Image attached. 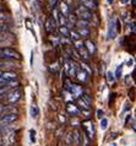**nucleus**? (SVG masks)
Instances as JSON below:
<instances>
[{"label": "nucleus", "instance_id": "obj_13", "mask_svg": "<svg viewBox=\"0 0 136 146\" xmlns=\"http://www.w3.org/2000/svg\"><path fill=\"white\" fill-rule=\"evenodd\" d=\"M76 79H77L80 82H86L87 79H88V75L86 74L83 70H81V69H79L77 72H76V76H75Z\"/></svg>", "mask_w": 136, "mask_h": 146}, {"label": "nucleus", "instance_id": "obj_38", "mask_svg": "<svg viewBox=\"0 0 136 146\" xmlns=\"http://www.w3.org/2000/svg\"><path fill=\"white\" fill-rule=\"evenodd\" d=\"M131 3H133V5L135 6V3H136V0H131Z\"/></svg>", "mask_w": 136, "mask_h": 146}, {"label": "nucleus", "instance_id": "obj_5", "mask_svg": "<svg viewBox=\"0 0 136 146\" xmlns=\"http://www.w3.org/2000/svg\"><path fill=\"white\" fill-rule=\"evenodd\" d=\"M83 133L86 134V136L90 140L94 137V124L92 120H86L83 123Z\"/></svg>", "mask_w": 136, "mask_h": 146}, {"label": "nucleus", "instance_id": "obj_33", "mask_svg": "<svg viewBox=\"0 0 136 146\" xmlns=\"http://www.w3.org/2000/svg\"><path fill=\"white\" fill-rule=\"evenodd\" d=\"M30 135H31V141H33V143H34V141H36V131L34 130H30Z\"/></svg>", "mask_w": 136, "mask_h": 146}, {"label": "nucleus", "instance_id": "obj_42", "mask_svg": "<svg viewBox=\"0 0 136 146\" xmlns=\"http://www.w3.org/2000/svg\"><path fill=\"white\" fill-rule=\"evenodd\" d=\"M107 1H108V3H109V4H110V3H113V1H114V0H107Z\"/></svg>", "mask_w": 136, "mask_h": 146}, {"label": "nucleus", "instance_id": "obj_19", "mask_svg": "<svg viewBox=\"0 0 136 146\" xmlns=\"http://www.w3.org/2000/svg\"><path fill=\"white\" fill-rule=\"evenodd\" d=\"M30 113H31L32 118H37L38 114H39V109L37 107V104H32L31 108H30Z\"/></svg>", "mask_w": 136, "mask_h": 146}, {"label": "nucleus", "instance_id": "obj_8", "mask_svg": "<svg viewBox=\"0 0 136 146\" xmlns=\"http://www.w3.org/2000/svg\"><path fill=\"white\" fill-rule=\"evenodd\" d=\"M44 27H46V31L48 32V33H51V32H54L55 30H57L58 23H57V21H55L53 17H48L47 21H46Z\"/></svg>", "mask_w": 136, "mask_h": 146}, {"label": "nucleus", "instance_id": "obj_12", "mask_svg": "<svg viewBox=\"0 0 136 146\" xmlns=\"http://www.w3.org/2000/svg\"><path fill=\"white\" fill-rule=\"evenodd\" d=\"M76 106H77V108L80 109V111L82 109V112H83V111H90V106L81 98V97L76 100Z\"/></svg>", "mask_w": 136, "mask_h": 146}, {"label": "nucleus", "instance_id": "obj_46", "mask_svg": "<svg viewBox=\"0 0 136 146\" xmlns=\"http://www.w3.org/2000/svg\"><path fill=\"white\" fill-rule=\"evenodd\" d=\"M0 58H1V56H0Z\"/></svg>", "mask_w": 136, "mask_h": 146}, {"label": "nucleus", "instance_id": "obj_7", "mask_svg": "<svg viewBox=\"0 0 136 146\" xmlns=\"http://www.w3.org/2000/svg\"><path fill=\"white\" fill-rule=\"evenodd\" d=\"M21 96H22V92L21 90H14L7 93V102L10 104H15L17 101L21 100Z\"/></svg>", "mask_w": 136, "mask_h": 146}, {"label": "nucleus", "instance_id": "obj_10", "mask_svg": "<svg viewBox=\"0 0 136 146\" xmlns=\"http://www.w3.org/2000/svg\"><path fill=\"white\" fill-rule=\"evenodd\" d=\"M79 65L77 64H76L75 62H73V60H70L69 62V69H67V76H69V78H75L76 76V72H77V70H79Z\"/></svg>", "mask_w": 136, "mask_h": 146}, {"label": "nucleus", "instance_id": "obj_39", "mask_svg": "<svg viewBox=\"0 0 136 146\" xmlns=\"http://www.w3.org/2000/svg\"><path fill=\"white\" fill-rule=\"evenodd\" d=\"M121 3H123V4H126V3H127V0H121Z\"/></svg>", "mask_w": 136, "mask_h": 146}, {"label": "nucleus", "instance_id": "obj_9", "mask_svg": "<svg viewBox=\"0 0 136 146\" xmlns=\"http://www.w3.org/2000/svg\"><path fill=\"white\" fill-rule=\"evenodd\" d=\"M65 109H66L67 114H70L71 117H76V115H79V114H80V112H81V111H80V109L77 108V106H76L75 103H73V102H67Z\"/></svg>", "mask_w": 136, "mask_h": 146}, {"label": "nucleus", "instance_id": "obj_21", "mask_svg": "<svg viewBox=\"0 0 136 146\" xmlns=\"http://www.w3.org/2000/svg\"><path fill=\"white\" fill-rule=\"evenodd\" d=\"M69 38L71 40H74V42H76V40H80L81 39V37H80V35L77 33V31H75V30H71L69 32Z\"/></svg>", "mask_w": 136, "mask_h": 146}, {"label": "nucleus", "instance_id": "obj_14", "mask_svg": "<svg viewBox=\"0 0 136 146\" xmlns=\"http://www.w3.org/2000/svg\"><path fill=\"white\" fill-rule=\"evenodd\" d=\"M81 135L82 133L79 130V129H75V130L73 131V139H74V144L80 146V144H81Z\"/></svg>", "mask_w": 136, "mask_h": 146}, {"label": "nucleus", "instance_id": "obj_1", "mask_svg": "<svg viewBox=\"0 0 136 146\" xmlns=\"http://www.w3.org/2000/svg\"><path fill=\"white\" fill-rule=\"evenodd\" d=\"M119 26H120V23H119L118 19H109V22H108V39H113L117 37L118 31L120 30Z\"/></svg>", "mask_w": 136, "mask_h": 146}, {"label": "nucleus", "instance_id": "obj_44", "mask_svg": "<svg viewBox=\"0 0 136 146\" xmlns=\"http://www.w3.org/2000/svg\"><path fill=\"white\" fill-rule=\"evenodd\" d=\"M93 1H96V3H97V1H98V0H93Z\"/></svg>", "mask_w": 136, "mask_h": 146}, {"label": "nucleus", "instance_id": "obj_32", "mask_svg": "<svg viewBox=\"0 0 136 146\" xmlns=\"http://www.w3.org/2000/svg\"><path fill=\"white\" fill-rule=\"evenodd\" d=\"M58 118H59V121H60L61 124H65L66 123V117L64 115V114H59Z\"/></svg>", "mask_w": 136, "mask_h": 146}, {"label": "nucleus", "instance_id": "obj_40", "mask_svg": "<svg viewBox=\"0 0 136 146\" xmlns=\"http://www.w3.org/2000/svg\"><path fill=\"white\" fill-rule=\"evenodd\" d=\"M1 10H3V4L0 3V11H1Z\"/></svg>", "mask_w": 136, "mask_h": 146}, {"label": "nucleus", "instance_id": "obj_25", "mask_svg": "<svg viewBox=\"0 0 136 146\" xmlns=\"http://www.w3.org/2000/svg\"><path fill=\"white\" fill-rule=\"evenodd\" d=\"M77 33L80 35V37H87L90 35V30L88 28H82V30H79Z\"/></svg>", "mask_w": 136, "mask_h": 146}, {"label": "nucleus", "instance_id": "obj_18", "mask_svg": "<svg viewBox=\"0 0 136 146\" xmlns=\"http://www.w3.org/2000/svg\"><path fill=\"white\" fill-rule=\"evenodd\" d=\"M58 32L60 33L64 38H69V30L66 28V26H59L58 27Z\"/></svg>", "mask_w": 136, "mask_h": 146}, {"label": "nucleus", "instance_id": "obj_31", "mask_svg": "<svg viewBox=\"0 0 136 146\" xmlns=\"http://www.w3.org/2000/svg\"><path fill=\"white\" fill-rule=\"evenodd\" d=\"M49 69H50V71L51 72H58V70H59V66H58V63H54V64H51V65L49 66Z\"/></svg>", "mask_w": 136, "mask_h": 146}, {"label": "nucleus", "instance_id": "obj_28", "mask_svg": "<svg viewBox=\"0 0 136 146\" xmlns=\"http://www.w3.org/2000/svg\"><path fill=\"white\" fill-rule=\"evenodd\" d=\"M71 84H73V82L70 81V79H65V80H64V90H65V91H69Z\"/></svg>", "mask_w": 136, "mask_h": 146}, {"label": "nucleus", "instance_id": "obj_6", "mask_svg": "<svg viewBox=\"0 0 136 146\" xmlns=\"http://www.w3.org/2000/svg\"><path fill=\"white\" fill-rule=\"evenodd\" d=\"M69 92L71 93V96H73L74 100H77L83 95V88H82L81 85H79V84H71Z\"/></svg>", "mask_w": 136, "mask_h": 146}, {"label": "nucleus", "instance_id": "obj_35", "mask_svg": "<svg viewBox=\"0 0 136 146\" xmlns=\"http://www.w3.org/2000/svg\"><path fill=\"white\" fill-rule=\"evenodd\" d=\"M49 1V5H50V7H55V5H57V3H58V0H48Z\"/></svg>", "mask_w": 136, "mask_h": 146}, {"label": "nucleus", "instance_id": "obj_24", "mask_svg": "<svg viewBox=\"0 0 136 146\" xmlns=\"http://www.w3.org/2000/svg\"><path fill=\"white\" fill-rule=\"evenodd\" d=\"M80 69L85 71L87 75H91V74H92V70H91V69L88 68V65H87L86 63H81V68H80Z\"/></svg>", "mask_w": 136, "mask_h": 146}, {"label": "nucleus", "instance_id": "obj_41", "mask_svg": "<svg viewBox=\"0 0 136 146\" xmlns=\"http://www.w3.org/2000/svg\"><path fill=\"white\" fill-rule=\"evenodd\" d=\"M80 1H81V3H82V4H85V3H86V1H87V0H80Z\"/></svg>", "mask_w": 136, "mask_h": 146}, {"label": "nucleus", "instance_id": "obj_34", "mask_svg": "<svg viewBox=\"0 0 136 146\" xmlns=\"http://www.w3.org/2000/svg\"><path fill=\"white\" fill-rule=\"evenodd\" d=\"M79 124H80V120H77L76 118H73V119H71V125H74V127H77Z\"/></svg>", "mask_w": 136, "mask_h": 146}, {"label": "nucleus", "instance_id": "obj_36", "mask_svg": "<svg viewBox=\"0 0 136 146\" xmlns=\"http://www.w3.org/2000/svg\"><path fill=\"white\" fill-rule=\"evenodd\" d=\"M102 115H103V111H101V109H98V111H97V117H98L99 119H102V118H103Z\"/></svg>", "mask_w": 136, "mask_h": 146}, {"label": "nucleus", "instance_id": "obj_20", "mask_svg": "<svg viewBox=\"0 0 136 146\" xmlns=\"http://www.w3.org/2000/svg\"><path fill=\"white\" fill-rule=\"evenodd\" d=\"M60 14H61V15H64V16H67V15L70 14V9H69V6H67L64 1L60 4Z\"/></svg>", "mask_w": 136, "mask_h": 146}, {"label": "nucleus", "instance_id": "obj_16", "mask_svg": "<svg viewBox=\"0 0 136 146\" xmlns=\"http://www.w3.org/2000/svg\"><path fill=\"white\" fill-rule=\"evenodd\" d=\"M77 54H79V56L80 58H82L85 62H88L90 60V58H91V55L88 54V52H87L85 48L83 49H80V50H77Z\"/></svg>", "mask_w": 136, "mask_h": 146}, {"label": "nucleus", "instance_id": "obj_22", "mask_svg": "<svg viewBox=\"0 0 136 146\" xmlns=\"http://www.w3.org/2000/svg\"><path fill=\"white\" fill-rule=\"evenodd\" d=\"M65 143L66 145H73L74 144V139H73V131H69L66 134V136H65Z\"/></svg>", "mask_w": 136, "mask_h": 146}, {"label": "nucleus", "instance_id": "obj_27", "mask_svg": "<svg viewBox=\"0 0 136 146\" xmlns=\"http://www.w3.org/2000/svg\"><path fill=\"white\" fill-rule=\"evenodd\" d=\"M99 127H101L102 130H106V129L108 128V119L107 118H102L101 119V125H99Z\"/></svg>", "mask_w": 136, "mask_h": 146}, {"label": "nucleus", "instance_id": "obj_37", "mask_svg": "<svg viewBox=\"0 0 136 146\" xmlns=\"http://www.w3.org/2000/svg\"><path fill=\"white\" fill-rule=\"evenodd\" d=\"M130 28H131V31H133V33H135V22L130 23Z\"/></svg>", "mask_w": 136, "mask_h": 146}, {"label": "nucleus", "instance_id": "obj_11", "mask_svg": "<svg viewBox=\"0 0 136 146\" xmlns=\"http://www.w3.org/2000/svg\"><path fill=\"white\" fill-rule=\"evenodd\" d=\"M83 44H85V49L88 52L90 55H92V54L96 53V44L92 42V40L86 39V40H83Z\"/></svg>", "mask_w": 136, "mask_h": 146}, {"label": "nucleus", "instance_id": "obj_29", "mask_svg": "<svg viewBox=\"0 0 136 146\" xmlns=\"http://www.w3.org/2000/svg\"><path fill=\"white\" fill-rule=\"evenodd\" d=\"M121 72H123V65H119L117 68V71H115V79L117 78H121Z\"/></svg>", "mask_w": 136, "mask_h": 146}, {"label": "nucleus", "instance_id": "obj_30", "mask_svg": "<svg viewBox=\"0 0 136 146\" xmlns=\"http://www.w3.org/2000/svg\"><path fill=\"white\" fill-rule=\"evenodd\" d=\"M7 17H9V15H7L6 13H4L3 10L0 11V22H4L5 20H7Z\"/></svg>", "mask_w": 136, "mask_h": 146}, {"label": "nucleus", "instance_id": "obj_4", "mask_svg": "<svg viewBox=\"0 0 136 146\" xmlns=\"http://www.w3.org/2000/svg\"><path fill=\"white\" fill-rule=\"evenodd\" d=\"M18 119L17 113H5V114L0 115V127L3 125H9L11 123H14Z\"/></svg>", "mask_w": 136, "mask_h": 146}, {"label": "nucleus", "instance_id": "obj_17", "mask_svg": "<svg viewBox=\"0 0 136 146\" xmlns=\"http://www.w3.org/2000/svg\"><path fill=\"white\" fill-rule=\"evenodd\" d=\"M75 25L79 27V30H82V28H88L90 27V21H86V20H77Z\"/></svg>", "mask_w": 136, "mask_h": 146}, {"label": "nucleus", "instance_id": "obj_23", "mask_svg": "<svg viewBox=\"0 0 136 146\" xmlns=\"http://www.w3.org/2000/svg\"><path fill=\"white\" fill-rule=\"evenodd\" d=\"M107 81H108V82H109L110 85L115 82V76H114V74H113L112 71H108V72H107Z\"/></svg>", "mask_w": 136, "mask_h": 146}, {"label": "nucleus", "instance_id": "obj_26", "mask_svg": "<svg viewBox=\"0 0 136 146\" xmlns=\"http://www.w3.org/2000/svg\"><path fill=\"white\" fill-rule=\"evenodd\" d=\"M81 98L85 101V102L88 104V106H91V103H92V100H91V97H90V95H87V93H83V95L81 96Z\"/></svg>", "mask_w": 136, "mask_h": 146}, {"label": "nucleus", "instance_id": "obj_43", "mask_svg": "<svg viewBox=\"0 0 136 146\" xmlns=\"http://www.w3.org/2000/svg\"><path fill=\"white\" fill-rule=\"evenodd\" d=\"M1 74H3V71H0V76H1Z\"/></svg>", "mask_w": 136, "mask_h": 146}, {"label": "nucleus", "instance_id": "obj_3", "mask_svg": "<svg viewBox=\"0 0 136 146\" xmlns=\"http://www.w3.org/2000/svg\"><path fill=\"white\" fill-rule=\"evenodd\" d=\"M75 16H76V17H80V20H86V21H90V20L92 19V13L88 9H86L83 5H80V6L76 7Z\"/></svg>", "mask_w": 136, "mask_h": 146}, {"label": "nucleus", "instance_id": "obj_45", "mask_svg": "<svg viewBox=\"0 0 136 146\" xmlns=\"http://www.w3.org/2000/svg\"><path fill=\"white\" fill-rule=\"evenodd\" d=\"M0 137H1V134H0Z\"/></svg>", "mask_w": 136, "mask_h": 146}, {"label": "nucleus", "instance_id": "obj_15", "mask_svg": "<svg viewBox=\"0 0 136 146\" xmlns=\"http://www.w3.org/2000/svg\"><path fill=\"white\" fill-rule=\"evenodd\" d=\"M9 25H7L6 22H0V40L5 39V37L4 36L6 35V32L9 31Z\"/></svg>", "mask_w": 136, "mask_h": 146}, {"label": "nucleus", "instance_id": "obj_2", "mask_svg": "<svg viewBox=\"0 0 136 146\" xmlns=\"http://www.w3.org/2000/svg\"><path fill=\"white\" fill-rule=\"evenodd\" d=\"M0 56L1 58H5V59H16V60H20L22 58L21 54L18 53L17 50L13 49V48H0Z\"/></svg>", "mask_w": 136, "mask_h": 146}]
</instances>
